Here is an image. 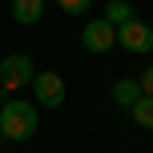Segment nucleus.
Here are the masks:
<instances>
[{
	"label": "nucleus",
	"mask_w": 153,
	"mask_h": 153,
	"mask_svg": "<svg viewBox=\"0 0 153 153\" xmlns=\"http://www.w3.org/2000/svg\"><path fill=\"white\" fill-rule=\"evenodd\" d=\"M40 117H36V101H20V97H8L0 105V133L8 141H28L36 133Z\"/></svg>",
	"instance_id": "1"
},
{
	"label": "nucleus",
	"mask_w": 153,
	"mask_h": 153,
	"mask_svg": "<svg viewBox=\"0 0 153 153\" xmlns=\"http://www.w3.org/2000/svg\"><path fill=\"white\" fill-rule=\"evenodd\" d=\"M32 81H36V69H32V56L24 53H8L4 61H0V97H12L16 89H32Z\"/></svg>",
	"instance_id": "2"
},
{
	"label": "nucleus",
	"mask_w": 153,
	"mask_h": 153,
	"mask_svg": "<svg viewBox=\"0 0 153 153\" xmlns=\"http://www.w3.org/2000/svg\"><path fill=\"white\" fill-rule=\"evenodd\" d=\"M117 45L133 56H145V53H153V28L145 20H129V24L117 28Z\"/></svg>",
	"instance_id": "3"
},
{
	"label": "nucleus",
	"mask_w": 153,
	"mask_h": 153,
	"mask_svg": "<svg viewBox=\"0 0 153 153\" xmlns=\"http://www.w3.org/2000/svg\"><path fill=\"white\" fill-rule=\"evenodd\" d=\"M81 45L89 48V53H109V48L117 45V24H109L105 16H101V20H89L81 28Z\"/></svg>",
	"instance_id": "4"
},
{
	"label": "nucleus",
	"mask_w": 153,
	"mask_h": 153,
	"mask_svg": "<svg viewBox=\"0 0 153 153\" xmlns=\"http://www.w3.org/2000/svg\"><path fill=\"white\" fill-rule=\"evenodd\" d=\"M32 101L45 109H56L65 101V81L61 73H36V81H32Z\"/></svg>",
	"instance_id": "5"
},
{
	"label": "nucleus",
	"mask_w": 153,
	"mask_h": 153,
	"mask_svg": "<svg viewBox=\"0 0 153 153\" xmlns=\"http://www.w3.org/2000/svg\"><path fill=\"white\" fill-rule=\"evenodd\" d=\"M8 12H12L16 24H40V16H45V0H12Z\"/></svg>",
	"instance_id": "6"
},
{
	"label": "nucleus",
	"mask_w": 153,
	"mask_h": 153,
	"mask_svg": "<svg viewBox=\"0 0 153 153\" xmlns=\"http://www.w3.org/2000/svg\"><path fill=\"white\" fill-rule=\"evenodd\" d=\"M109 97H113V105H121V109H133L141 97H145V93H141V81H129V76H121V81L113 85V93H109Z\"/></svg>",
	"instance_id": "7"
},
{
	"label": "nucleus",
	"mask_w": 153,
	"mask_h": 153,
	"mask_svg": "<svg viewBox=\"0 0 153 153\" xmlns=\"http://www.w3.org/2000/svg\"><path fill=\"white\" fill-rule=\"evenodd\" d=\"M105 20L121 28V24L137 20V12H133V4H129V0H109V4H105Z\"/></svg>",
	"instance_id": "8"
},
{
	"label": "nucleus",
	"mask_w": 153,
	"mask_h": 153,
	"mask_svg": "<svg viewBox=\"0 0 153 153\" xmlns=\"http://www.w3.org/2000/svg\"><path fill=\"white\" fill-rule=\"evenodd\" d=\"M129 113H133V121H137L141 129H153V97H141Z\"/></svg>",
	"instance_id": "9"
},
{
	"label": "nucleus",
	"mask_w": 153,
	"mask_h": 153,
	"mask_svg": "<svg viewBox=\"0 0 153 153\" xmlns=\"http://www.w3.org/2000/svg\"><path fill=\"white\" fill-rule=\"evenodd\" d=\"M56 8L69 12V16H85L89 12V0H56Z\"/></svg>",
	"instance_id": "10"
},
{
	"label": "nucleus",
	"mask_w": 153,
	"mask_h": 153,
	"mask_svg": "<svg viewBox=\"0 0 153 153\" xmlns=\"http://www.w3.org/2000/svg\"><path fill=\"white\" fill-rule=\"evenodd\" d=\"M141 93H145V97H153V65L141 73Z\"/></svg>",
	"instance_id": "11"
},
{
	"label": "nucleus",
	"mask_w": 153,
	"mask_h": 153,
	"mask_svg": "<svg viewBox=\"0 0 153 153\" xmlns=\"http://www.w3.org/2000/svg\"><path fill=\"white\" fill-rule=\"evenodd\" d=\"M0 141H4V133H0Z\"/></svg>",
	"instance_id": "12"
}]
</instances>
